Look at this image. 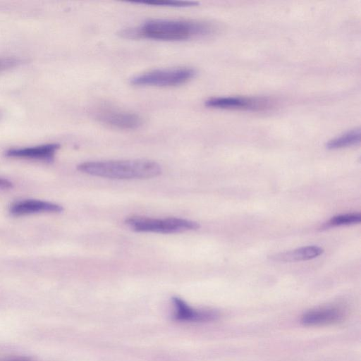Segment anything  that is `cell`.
Instances as JSON below:
<instances>
[{
	"label": "cell",
	"instance_id": "6da1fadb",
	"mask_svg": "<svg viewBox=\"0 0 361 361\" xmlns=\"http://www.w3.org/2000/svg\"><path fill=\"white\" fill-rule=\"evenodd\" d=\"M213 31V25L205 21L154 19L138 27L124 29L119 35L129 39L183 41L207 36Z\"/></svg>",
	"mask_w": 361,
	"mask_h": 361
},
{
	"label": "cell",
	"instance_id": "7a4b0ae2",
	"mask_svg": "<svg viewBox=\"0 0 361 361\" xmlns=\"http://www.w3.org/2000/svg\"><path fill=\"white\" fill-rule=\"evenodd\" d=\"M77 169L91 176L121 180L152 178L162 171L158 163L145 159L86 161Z\"/></svg>",
	"mask_w": 361,
	"mask_h": 361
},
{
	"label": "cell",
	"instance_id": "3957f363",
	"mask_svg": "<svg viewBox=\"0 0 361 361\" xmlns=\"http://www.w3.org/2000/svg\"><path fill=\"white\" fill-rule=\"evenodd\" d=\"M125 224L137 232L159 233H183L195 231L200 228V224L196 221L176 217L153 219L145 216H130L125 220Z\"/></svg>",
	"mask_w": 361,
	"mask_h": 361
},
{
	"label": "cell",
	"instance_id": "277c9868",
	"mask_svg": "<svg viewBox=\"0 0 361 361\" xmlns=\"http://www.w3.org/2000/svg\"><path fill=\"white\" fill-rule=\"evenodd\" d=\"M195 74V70L188 67L155 69L134 76L130 83L137 86L175 87L188 82Z\"/></svg>",
	"mask_w": 361,
	"mask_h": 361
},
{
	"label": "cell",
	"instance_id": "5b68a950",
	"mask_svg": "<svg viewBox=\"0 0 361 361\" xmlns=\"http://www.w3.org/2000/svg\"><path fill=\"white\" fill-rule=\"evenodd\" d=\"M94 116L103 124L123 130L136 129L142 124V119L139 115L110 106L97 109Z\"/></svg>",
	"mask_w": 361,
	"mask_h": 361
},
{
	"label": "cell",
	"instance_id": "8992f818",
	"mask_svg": "<svg viewBox=\"0 0 361 361\" xmlns=\"http://www.w3.org/2000/svg\"><path fill=\"white\" fill-rule=\"evenodd\" d=\"M205 105L216 109L259 110L267 108L269 106V101L266 98L217 97L206 100Z\"/></svg>",
	"mask_w": 361,
	"mask_h": 361
},
{
	"label": "cell",
	"instance_id": "52a82bcc",
	"mask_svg": "<svg viewBox=\"0 0 361 361\" xmlns=\"http://www.w3.org/2000/svg\"><path fill=\"white\" fill-rule=\"evenodd\" d=\"M172 319L179 322H203L215 319L217 314L210 310H195L178 297L172 298Z\"/></svg>",
	"mask_w": 361,
	"mask_h": 361
},
{
	"label": "cell",
	"instance_id": "ba28073f",
	"mask_svg": "<svg viewBox=\"0 0 361 361\" xmlns=\"http://www.w3.org/2000/svg\"><path fill=\"white\" fill-rule=\"evenodd\" d=\"M9 211L12 215L18 216L38 213H59L63 211V207L47 201L24 200L13 203Z\"/></svg>",
	"mask_w": 361,
	"mask_h": 361
},
{
	"label": "cell",
	"instance_id": "9c48e42d",
	"mask_svg": "<svg viewBox=\"0 0 361 361\" xmlns=\"http://www.w3.org/2000/svg\"><path fill=\"white\" fill-rule=\"evenodd\" d=\"M59 147V144L51 143L30 147L11 149L6 151V156L49 161L54 158Z\"/></svg>",
	"mask_w": 361,
	"mask_h": 361
},
{
	"label": "cell",
	"instance_id": "30bf717a",
	"mask_svg": "<svg viewBox=\"0 0 361 361\" xmlns=\"http://www.w3.org/2000/svg\"><path fill=\"white\" fill-rule=\"evenodd\" d=\"M343 317V312L338 308H322L307 312L302 317L301 322L305 325L326 324L338 322Z\"/></svg>",
	"mask_w": 361,
	"mask_h": 361
},
{
	"label": "cell",
	"instance_id": "8fae6325",
	"mask_svg": "<svg viewBox=\"0 0 361 361\" xmlns=\"http://www.w3.org/2000/svg\"><path fill=\"white\" fill-rule=\"evenodd\" d=\"M324 250L316 245L301 247L293 250L281 252L272 256L273 260L279 262H298L314 259L321 255Z\"/></svg>",
	"mask_w": 361,
	"mask_h": 361
},
{
	"label": "cell",
	"instance_id": "7c38bea8",
	"mask_svg": "<svg viewBox=\"0 0 361 361\" xmlns=\"http://www.w3.org/2000/svg\"><path fill=\"white\" fill-rule=\"evenodd\" d=\"M360 141V130L357 128L329 140L326 146L327 149H336L357 145Z\"/></svg>",
	"mask_w": 361,
	"mask_h": 361
},
{
	"label": "cell",
	"instance_id": "4fadbf2b",
	"mask_svg": "<svg viewBox=\"0 0 361 361\" xmlns=\"http://www.w3.org/2000/svg\"><path fill=\"white\" fill-rule=\"evenodd\" d=\"M361 215L359 213L345 214L332 217L327 223L328 226H346L359 224Z\"/></svg>",
	"mask_w": 361,
	"mask_h": 361
},
{
	"label": "cell",
	"instance_id": "5bb4252c",
	"mask_svg": "<svg viewBox=\"0 0 361 361\" xmlns=\"http://www.w3.org/2000/svg\"><path fill=\"white\" fill-rule=\"evenodd\" d=\"M133 3L170 7H188L196 6L198 4L197 1H133Z\"/></svg>",
	"mask_w": 361,
	"mask_h": 361
},
{
	"label": "cell",
	"instance_id": "9a60e30c",
	"mask_svg": "<svg viewBox=\"0 0 361 361\" xmlns=\"http://www.w3.org/2000/svg\"><path fill=\"white\" fill-rule=\"evenodd\" d=\"M21 61L15 57L0 58V72L15 67L20 64Z\"/></svg>",
	"mask_w": 361,
	"mask_h": 361
},
{
	"label": "cell",
	"instance_id": "2e32d148",
	"mask_svg": "<svg viewBox=\"0 0 361 361\" xmlns=\"http://www.w3.org/2000/svg\"><path fill=\"white\" fill-rule=\"evenodd\" d=\"M12 187V183L7 179L0 178V189L10 188Z\"/></svg>",
	"mask_w": 361,
	"mask_h": 361
},
{
	"label": "cell",
	"instance_id": "e0dca14e",
	"mask_svg": "<svg viewBox=\"0 0 361 361\" xmlns=\"http://www.w3.org/2000/svg\"><path fill=\"white\" fill-rule=\"evenodd\" d=\"M0 361H32L23 357H4L0 358Z\"/></svg>",
	"mask_w": 361,
	"mask_h": 361
}]
</instances>
